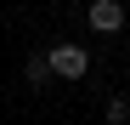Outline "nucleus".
Masks as SVG:
<instances>
[{"mask_svg":"<svg viewBox=\"0 0 130 125\" xmlns=\"http://www.w3.org/2000/svg\"><path fill=\"white\" fill-rule=\"evenodd\" d=\"M45 68H51V80H85L91 74V51L74 46V40H62V46L45 51Z\"/></svg>","mask_w":130,"mask_h":125,"instance_id":"obj_1","label":"nucleus"},{"mask_svg":"<svg viewBox=\"0 0 130 125\" xmlns=\"http://www.w3.org/2000/svg\"><path fill=\"white\" fill-rule=\"evenodd\" d=\"M85 17H91L96 34H119V29H124V0H91Z\"/></svg>","mask_w":130,"mask_h":125,"instance_id":"obj_2","label":"nucleus"},{"mask_svg":"<svg viewBox=\"0 0 130 125\" xmlns=\"http://www.w3.org/2000/svg\"><path fill=\"white\" fill-rule=\"evenodd\" d=\"M23 80H28V85H51V68H45V57H28Z\"/></svg>","mask_w":130,"mask_h":125,"instance_id":"obj_3","label":"nucleus"},{"mask_svg":"<svg viewBox=\"0 0 130 125\" xmlns=\"http://www.w3.org/2000/svg\"><path fill=\"white\" fill-rule=\"evenodd\" d=\"M124 119H130V102L113 97V102H107V125H124Z\"/></svg>","mask_w":130,"mask_h":125,"instance_id":"obj_4","label":"nucleus"}]
</instances>
